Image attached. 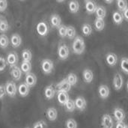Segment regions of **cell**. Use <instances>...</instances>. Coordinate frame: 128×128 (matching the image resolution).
Returning a JSON list of instances; mask_svg holds the SVG:
<instances>
[{
	"label": "cell",
	"instance_id": "6da1fadb",
	"mask_svg": "<svg viewBox=\"0 0 128 128\" xmlns=\"http://www.w3.org/2000/svg\"><path fill=\"white\" fill-rule=\"evenodd\" d=\"M73 52L76 55H81L85 52L86 44L84 39L80 36H76L72 44Z\"/></svg>",
	"mask_w": 128,
	"mask_h": 128
},
{
	"label": "cell",
	"instance_id": "7a4b0ae2",
	"mask_svg": "<svg viewBox=\"0 0 128 128\" xmlns=\"http://www.w3.org/2000/svg\"><path fill=\"white\" fill-rule=\"evenodd\" d=\"M41 69L42 71L44 72V74H50L52 72L53 69H54V64L53 62L50 59L46 58L44 59L41 62Z\"/></svg>",
	"mask_w": 128,
	"mask_h": 128
},
{
	"label": "cell",
	"instance_id": "3957f363",
	"mask_svg": "<svg viewBox=\"0 0 128 128\" xmlns=\"http://www.w3.org/2000/svg\"><path fill=\"white\" fill-rule=\"evenodd\" d=\"M113 87L116 91H120L124 86V79L122 75L120 73H116L114 75L112 81Z\"/></svg>",
	"mask_w": 128,
	"mask_h": 128
},
{
	"label": "cell",
	"instance_id": "277c9868",
	"mask_svg": "<svg viewBox=\"0 0 128 128\" xmlns=\"http://www.w3.org/2000/svg\"><path fill=\"white\" fill-rule=\"evenodd\" d=\"M100 125L102 128H113L114 122L110 114H104L101 118Z\"/></svg>",
	"mask_w": 128,
	"mask_h": 128
},
{
	"label": "cell",
	"instance_id": "5b68a950",
	"mask_svg": "<svg viewBox=\"0 0 128 128\" xmlns=\"http://www.w3.org/2000/svg\"><path fill=\"white\" fill-rule=\"evenodd\" d=\"M72 86L68 82L67 79H64L62 81H60L58 83L56 84V89L57 92H68L71 89Z\"/></svg>",
	"mask_w": 128,
	"mask_h": 128
},
{
	"label": "cell",
	"instance_id": "8992f818",
	"mask_svg": "<svg viewBox=\"0 0 128 128\" xmlns=\"http://www.w3.org/2000/svg\"><path fill=\"white\" fill-rule=\"evenodd\" d=\"M70 54L69 48L66 44H61L58 48V56L61 60H66Z\"/></svg>",
	"mask_w": 128,
	"mask_h": 128
},
{
	"label": "cell",
	"instance_id": "52a82bcc",
	"mask_svg": "<svg viewBox=\"0 0 128 128\" xmlns=\"http://www.w3.org/2000/svg\"><path fill=\"white\" fill-rule=\"evenodd\" d=\"M5 90H6V93L8 96L13 98L16 94L17 92V87L16 86V84L14 82H8L5 84Z\"/></svg>",
	"mask_w": 128,
	"mask_h": 128
},
{
	"label": "cell",
	"instance_id": "ba28073f",
	"mask_svg": "<svg viewBox=\"0 0 128 128\" xmlns=\"http://www.w3.org/2000/svg\"><path fill=\"white\" fill-rule=\"evenodd\" d=\"M36 30L39 35L44 37L49 32V27L45 22H40L38 23L36 26Z\"/></svg>",
	"mask_w": 128,
	"mask_h": 128
},
{
	"label": "cell",
	"instance_id": "9c48e42d",
	"mask_svg": "<svg viewBox=\"0 0 128 128\" xmlns=\"http://www.w3.org/2000/svg\"><path fill=\"white\" fill-rule=\"evenodd\" d=\"M85 8L88 14H92L95 13L98 4L94 0H85Z\"/></svg>",
	"mask_w": 128,
	"mask_h": 128
},
{
	"label": "cell",
	"instance_id": "30bf717a",
	"mask_svg": "<svg viewBox=\"0 0 128 128\" xmlns=\"http://www.w3.org/2000/svg\"><path fill=\"white\" fill-rule=\"evenodd\" d=\"M98 94L101 99H107L110 94V89L106 85H100L98 88Z\"/></svg>",
	"mask_w": 128,
	"mask_h": 128
},
{
	"label": "cell",
	"instance_id": "8fae6325",
	"mask_svg": "<svg viewBox=\"0 0 128 128\" xmlns=\"http://www.w3.org/2000/svg\"><path fill=\"white\" fill-rule=\"evenodd\" d=\"M75 106H76V108L80 110V111H84L87 106V102H86V100L82 97V96H78L75 100Z\"/></svg>",
	"mask_w": 128,
	"mask_h": 128
},
{
	"label": "cell",
	"instance_id": "7c38bea8",
	"mask_svg": "<svg viewBox=\"0 0 128 128\" xmlns=\"http://www.w3.org/2000/svg\"><path fill=\"white\" fill-rule=\"evenodd\" d=\"M113 116L117 122H124V120L126 118V113L124 110L119 107H117L114 110Z\"/></svg>",
	"mask_w": 128,
	"mask_h": 128
},
{
	"label": "cell",
	"instance_id": "4fadbf2b",
	"mask_svg": "<svg viewBox=\"0 0 128 128\" xmlns=\"http://www.w3.org/2000/svg\"><path fill=\"white\" fill-rule=\"evenodd\" d=\"M6 61L8 64L10 65V67L15 66L18 63V55L16 52H11L7 56Z\"/></svg>",
	"mask_w": 128,
	"mask_h": 128
},
{
	"label": "cell",
	"instance_id": "5bb4252c",
	"mask_svg": "<svg viewBox=\"0 0 128 128\" xmlns=\"http://www.w3.org/2000/svg\"><path fill=\"white\" fill-rule=\"evenodd\" d=\"M22 70L20 68H18L16 65L10 67V75L14 80L19 81L22 77Z\"/></svg>",
	"mask_w": 128,
	"mask_h": 128
},
{
	"label": "cell",
	"instance_id": "9a60e30c",
	"mask_svg": "<svg viewBox=\"0 0 128 128\" xmlns=\"http://www.w3.org/2000/svg\"><path fill=\"white\" fill-rule=\"evenodd\" d=\"M106 62L110 67H114L118 62V56L113 52H109L106 56Z\"/></svg>",
	"mask_w": 128,
	"mask_h": 128
},
{
	"label": "cell",
	"instance_id": "2e32d148",
	"mask_svg": "<svg viewBox=\"0 0 128 128\" xmlns=\"http://www.w3.org/2000/svg\"><path fill=\"white\" fill-rule=\"evenodd\" d=\"M82 79L86 83H91L94 80V73L90 69H85L82 71Z\"/></svg>",
	"mask_w": 128,
	"mask_h": 128
},
{
	"label": "cell",
	"instance_id": "e0dca14e",
	"mask_svg": "<svg viewBox=\"0 0 128 128\" xmlns=\"http://www.w3.org/2000/svg\"><path fill=\"white\" fill-rule=\"evenodd\" d=\"M25 82L31 88L36 85L37 83V76L33 73H28L26 74V78H25Z\"/></svg>",
	"mask_w": 128,
	"mask_h": 128
},
{
	"label": "cell",
	"instance_id": "ac0fdd59",
	"mask_svg": "<svg viewBox=\"0 0 128 128\" xmlns=\"http://www.w3.org/2000/svg\"><path fill=\"white\" fill-rule=\"evenodd\" d=\"M57 100H58V103L61 105L64 106L70 100V97H69L68 92H58V93H57Z\"/></svg>",
	"mask_w": 128,
	"mask_h": 128
},
{
	"label": "cell",
	"instance_id": "d6986e66",
	"mask_svg": "<svg viewBox=\"0 0 128 128\" xmlns=\"http://www.w3.org/2000/svg\"><path fill=\"white\" fill-rule=\"evenodd\" d=\"M17 92L21 97H26L30 92V87L25 82L19 85L17 88Z\"/></svg>",
	"mask_w": 128,
	"mask_h": 128
},
{
	"label": "cell",
	"instance_id": "ffe728a7",
	"mask_svg": "<svg viewBox=\"0 0 128 128\" xmlns=\"http://www.w3.org/2000/svg\"><path fill=\"white\" fill-rule=\"evenodd\" d=\"M10 44L11 46L14 48L19 47L22 44V38L20 37V35L16 33L13 34L10 38Z\"/></svg>",
	"mask_w": 128,
	"mask_h": 128
},
{
	"label": "cell",
	"instance_id": "44dd1931",
	"mask_svg": "<svg viewBox=\"0 0 128 128\" xmlns=\"http://www.w3.org/2000/svg\"><path fill=\"white\" fill-rule=\"evenodd\" d=\"M50 23L53 28H58L62 25V18L58 14H54L50 16Z\"/></svg>",
	"mask_w": 128,
	"mask_h": 128
},
{
	"label": "cell",
	"instance_id": "7402d4cb",
	"mask_svg": "<svg viewBox=\"0 0 128 128\" xmlns=\"http://www.w3.org/2000/svg\"><path fill=\"white\" fill-rule=\"evenodd\" d=\"M46 115L47 118L50 121L53 122V121L56 120V118L58 117V111L54 107H50L46 110Z\"/></svg>",
	"mask_w": 128,
	"mask_h": 128
},
{
	"label": "cell",
	"instance_id": "603a6c76",
	"mask_svg": "<svg viewBox=\"0 0 128 128\" xmlns=\"http://www.w3.org/2000/svg\"><path fill=\"white\" fill-rule=\"evenodd\" d=\"M56 94V88L52 86H48L44 89V96L47 100H51Z\"/></svg>",
	"mask_w": 128,
	"mask_h": 128
},
{
	"label": "cell",
	"instance_id": "cb8c5ba5",
	"mask_svg": "<svg viewBox=\"0 0 128 128\" xmlns=\"http://www.w3.org/2000/svg\"><path fill=\"white\" fill-rule=\"evenodd\" d=\"M69 10L72 14H76L80 10V2L77 0H70L68 3Z\"/></svg>",
	"mask_w": 128,
	"mask_h": 128
},
{
	"label": "cell",
	"instance_id": "d4e9b609",
	"mask_svg": "<svg viewBox=\"0 0 128 128\" xmlns=\"http://www.w3.org/2000/svg\"><path fill=\"white\" fill-rule=\"evenodd\" d=\"M124 15L123 13L119 11V10H116L112 14V20L113 22L116 24V25H120L122 23L123 20H124Z\"/></svg>",
	"mask_w": 128,
	"mask_h": 128
},
{
	"label": "cell",
	"instance_id": "484cf974",
	"mask_svg": "<svg viewBox=\"0 0 128 128\" xmlns=\"http://www.w3.org/2000/svg\"><path fill=\"white\" fill-rule=\"evenodd\" d=\"M9 29V23L8 20L4 17L0 16V32L5 33Z\"/></svg>",
	"mask_w": 128,
	"mask_h": 128
},
{
	"label": "cell",
	"instance_id": "4316f807",
	"mask_svg": "<svg viewBox=\"0 0 128 128\" xmlns=\"http://www.w3.org/2000/svg\"><path fill=\"white\" fill-rule=\"evenodd\" d=\"M94 28L97 31H102L104 27H105V21L103 18H98L97 17L94 20Z\"/></svg>",
	"mask_w": 128,
	"mask_h": 128
},
{
	"label": "cell",
	"instance_id": "83f0119b",
	"mask_svg": "<svg viewBox=\"0 0 128 128\" xmlns=\"http://www.w3.org/2000/svg\"><path fill=\"white\" fill-rule=\"evenodd\" d=\"M95 14H96V16L97 17H98V18H103L104 19L106 16V8L104 6L99 5V6H98L97 9H96Z\"/></svg>",
	"mask_w": 128,
	"mask_h": 128
},
{
	"label": "cell",
	"instance_id": "f1b7e54d",
	"mask_svg": "<svg viewBox=\"0 0 128 128\" xmlns=\"http://www.w3.org/2000/svg\"><path fill=\"white\" fill-rule=\"evenodd\" d=\"M20 69L26 74L30 73L31 72V70H32V64H31V62H25V61H22V64L20 65Z\"/></svg>",
	"mask_w": 128,
	"mask_h": 128
},
{
	"label": "cell",
	"instance_id": "f546056e",
	"mask_svg": "<svg viewBox=\"0 0 128 128\" xmlns=\"http://www.w3.org/2000/svg\"><path fill=\"white\" fill-rule=\"evenodd\" d=\"M8 45H9L8 37L4 34H2L0 35V47L2 49H5L8 46Z\"/></svg>",
	"mask_w": 128,
	"mask_h": 128
},
{
	"label": "cell",
	"instance_id": "4dcf8cb0",
	"mask_svg": "<svg viewBox=\"0 0 128 128\" xmlns=\"http://www.w3.org/2000/svg\"><path fill=\"white\" fill-rule=\"evenodd\" d=\"M82 32L85 36H90L92 33V27L90 24L85 23L82 26Z\"/></svg>",
	"mask_w": 128,
	"mask_h": 128
},
{
	"label": "cell",
	"instance_id": "1f68e13d",
	"mask_svg": "<svg viewBox=\"0 0 128 128\" xmlns=\"http://www.w3.org/2000/svg\"><path fill=\"white\" fill-rule=\"evenodd\" d=\"M66 79H67V80L68 81V82H69L72 86H75V85L77 83V82H78V77H77V76H76L75 74H74V73H70V74L67 76Z\"/></svg>",
	"mask_w": 128,
	"mask_h": 128
},
{
	"label": "cell",
	"instance_id": "d6a6232c",
	"mask_svg": "<svg viewBox=\"0 0 128 128\" xmlns=\"http://www.w3.org/2000/svg\"><path fill=\"white\" fill-rule=\"evenodd\" d=\"M120 66H121V69L122 70L125 74L128 75V58L127 57H124L121 59V62H120Z\"/></svg>",
	"mask_w": 128,
	"mask_h": 128
},
{
	"label": "cell",
	"instance_id": "836d02e7",
	"mask_svg": "<svg viewBox=\"0 0 128 128\" xmlns=\"http://www.w3.org/2000/svg\"><path fill=\"white\" fill-rule=\"evenodd\" d=\"M117 7L118 8V10L123 13L128 8V1L127 0H117Z\"/></svg>",
	"mask_w": 128,
	"mask_h": 128
},
{
	"label": "cell",
	"instance_id": "e575fe53",
	"mask_svg": "<svg viewBox=\"0 0 128 128\" xmlns=\"http://www.w3.org/2000/svg\"><path fill=\"white\" fill-rule=\"evenodd\" d=\"M76 28L74 26H69L67 27V37L69 39H74L76 36Z\"/></svg>",
	"mask_w": 128,
	"mask_h": 128
},
{
	"label": "cell",
	"instance_id": "d590c367",
	"mask_svg": "<svg viewBox=\"0 0 128 128\" xmlns=\"http://www.w3.org/2000/svg\"><path fill=\"white\" fill-rule=\"evenodd\" d=\"M64 108L66 110L67 112H72L74 111V110L76 109V106H75V102L74 100H69L64 105Z\"/></svg>",
	"mask_w": 128,
	"mask_h": 128
},
{
	"label": "cell",
	"instance_id": "8d00e7d4",
	"mask_svg": "<svg viewBox=\"0 0 128 128\" xmlns=\"http://www.w3.org/2000/svg\"><path fill=\"white\" fill-rule=\"evenodd\" d=\"M22 58L23 59V61L25 62H31L32 58V54L31 50H24L22 52Z\"/></svg>",
	"mask_w": 128,
	"mask_h": 128
},
{
	"label": "cell",
	"instance_id": "74e56055",
	"mask_svg": "<svg viewBox=\"0 0 128 128\" xmlns=\"http://www.w3.org/2000/svg\"><path fill=\"white\" fill-rule=\"evenodd\" d=\"M77 122L73 118H69L65 122V128H77Z\"/></svg>",
	"mask_w": 128,
	"mask_h": 128
},
{
	"label": "cell",
	"instance_id": "f35d334b",
	"mask_svg": "<svg viewBox=\"0 0 128 128\" xmlns=\"http://www.w3.org/2000/svg\"><path fill=\"white\" fill-rule=\"evenodd\" d=\"M67 27L64 25H61L58 28V34L60 35L61 38H65L67 36Z\"/></svg>",
	"mask_w": 128,
	"mask_h": 128
},
{
	"label": "cell",
	"instance_id": "ab89813d",
	"mask_svg": "<svg viewBox=\"0 0 128 128\" xmlns=\"http://www.w3.org/2000/svg\"><path fill=\"white\" fill-rule=\"evenodd\" d=\"M33 128H47V124L44 121L41 120L35 122L33 126Z\"/></svg>",
	"mask_w": 128,
	"mask_h": 128
},
{
	"label": "cell",
	"instance_id": "60d3db41",
	"mask_svg": "<svg viewBox=\"0 0 128 128\" xmlns=\"http://www.w3.org/2000/svg\"><path fill=\"white\" fill-rule=\"evenodd\" d=\"M7 61L6 59L2 57V56H0V72H2L4 70V69L6 68V66H7Z\"/></svg>",
	"mask_w": 128,
	"mask_h": 128
},
{
	"label": "cell",
	"instance_id": "b9f144b4",
	"mask_svg": "<svg viewBox=\"0 0 128 128\" xmlns=\"http://www.w3.org/2000/svg\"><path fill=\"white\" fill-rule=\"evenodd\" d=\"M8 8L7 0H0V12H4Z\"/></svg>",
	"mask_w": 128,
	"mask_h": 128
},
{
	"label": "cell",
	"instance_id": "7bdbcfd3",
	"mask_svg": "<svg viewBox=\"0 0 128 128\" xmlns=\"http://www.w3.org/2000/svg\"><path fill=\"white\" fill-rule=\"evenodd\" d=\"M5 94H7L6 90H5V86H0V99H2L5 96Z\"/></svg>",
	"mask_w": 128,
	"mask_h": 128
},
{
	"label": "cell",
	"instance_id": "ee69618b",
	"mask_svg": "<svg viewBox=\"0 0 128 128\" xmlns=\"http://www.w3.org/2000/svg\"><path fill=\"white\" fill-rule=\"evenodd\" d=\"M127 124L124 122H117L116 124V128H125Z\"/></svg>",
	"mask_w": 128,
	"mask_h": 128
},
{
	"label": "cell",
	"instance_id": "f6af8a7d",
	"mask_svg": "<svg viewBox=\"0 0 128 128\" xmlns=\"http://www.w3.org/2000/svg\"><path fill=\"white\" fill-rule=\"evenodd\" d=\"M123 15H124V18L125 19V20L128 22V8L123 12Z\"/></svg>",
	"mask_w": 128,
	"mask_h": 128
},
{
	"label": "cell",
	"instance_id": "bcb514c9",
	"mask_svg": "<svg viewBox=\"0 0 128 128\" xmlns=\"http://www.w3.org/2000/svg\"><path fill=\"white\" fill-rule=\"evenodd\" d=\"M104 1H105V2L107 3V4H111V3H112V2H114V0H104Z\"/></svg>",
	"mask_w": 128,
	"mask_h": 128
},
{
	"label": "cell",
	"instance_id": "7dc6e473",
	"mask_svg": "<svg viewBox=\"0 0 128 128\" xmlns=\"http://www.w3.org/2000/svg\"><path fill=\"white\" fill-rule=\"evenodd\" d=\"M65 0H56V2H64Z\"/></svg>",
	"mask_w": 128,
	"mask_h": 128
},
{
	"label": "cell",
	"instance_id": "c3c4849f",
	"mask_svg": "<svg viewBox=\"0 0 128 128\" xmlns=\"http://www.w3.org/2000/svg\"><path fill=\"white\" fill-rule=\"evenodd\" d=\"M127 90H128V81L127 82Z\"/></svg>",
	"mask_w": 128,
	"mask_h": 128
},
{
	"label": "cell",
	"instance_id": "681fc988",
	"mask_svg": "<svg viewBox=\"0 0 128 128\" xmlns=\"http://www.w3.org/2000/svg\"><path fill=\"white\" fill-rule=\"evenodd\" d=\"M128 128V125H127V126H126V128Z\"/></svg>",
	"mask_w": 128,
	"mask_h": 128
},
{
	"label": "cell",
	"instance_id": "f907efd6",
	"mask_svg": "<svg viewBox=\"0 0 128 128\" xmlns=\"http://www.w3.org/2000/svg\"><path fill=\"white\" fill-rule=\"evenodd\" d=\"M20 1H25V0H20Z\"/></svg>",
	"mask_w": 128,
	"mask_h": 128
},
{
	"label": "cell",
	"instance_id": "816d5d0a",
	"mask_svg": "<svg viewBox=\"0 0 128 128\" xmlns=\"http://www.w3.org/2000/svg\"></svg>",
	"mask_w": 128,
	"mask_h": 128
}]
</instances>
